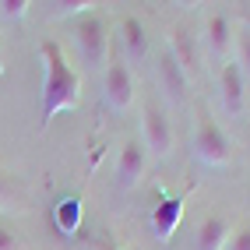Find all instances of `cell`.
I'll return each instance as SVG.
<instances>
[{"mask_svg":"<svg viewBox=\"0 0 250 250\" xmlns=\"http://www.w3.org/2000/svg\"><path fill=\"white\" fill-rule=\"evenodd\" d=\"M42 60V95H39V120L42 130L57 120L60 113H71L81 106V74L67 63L63 46L57 39H46L39 46Z\"/></svg>","mask_w":250,"mask_h":250,"instance_id":"cell-1","label":"cell"},{"mask_svg":"<svg viewBox=\"0 0 250 250\" xmlns=\"http://www.w3.org/2000/svg\"><path fill=\"white\" fill-rule=\"evenodd\" d=\"M190 148H194V159L201 166H208V169H229L232 155H236L232 152V138L226 134V127L215 120L208 109H197Z\"/></svg>","mask_w":250,"mask_h":250,"instance_id":"cell-2","label":"cell"},{"mask_svg":"<svg viewBox=\"0 0 250 250\" xmlns=\"http://www.w3.org/2000/svg\"><path fill=\"white\" fill-rule=\"evenodd\" d=\"M71 32H74V46H78L81 63H85L88 71H99V67L106 71V63H109V42H113L109 21L99 11H92V14H85V18L71 21Z\"/></svg>","mask_w":250,"mask_h":250,"instance_id":"cell-3","label":"cell"},{"mask_svg":"<svg viewBox=\"0 0 250 250\" xmlns=\"http://www.w3.org/2000/svg\"><path fill=\"white\" fill-rule=\"evenodd\" d=\"M138 127H141V148H145L148 162H162V159L173 155L176 134H173V124H169V116H166V109L159 103H145L141 106Z\"/></svg>","mask_w":250,"mask_h":250,"instance_id":"cell-4","label":"cell"},{"mask_svg":"<svg viewBox=\"0 0 250 250\" xmlns=\"http://www.w3.org/2000/svg\"><path fill=\"white\" fill-rule=\"evenodd\" d=\"M103 99L113 113H127L134 106L138 99V85H134V71H130V63H124L120 57L106 63L103 71Z\"/></svg>","mask_w":250,"mask_h":250,"instance_id":"cell-5","label":"cell"},{"mask_svg":"<svg viewBox=\"0 0 250 250\" xmlns=\"http://www.w3.org/2000/svg\"><path fill=\"white\" fill-rule=\"evenodd\" d=\"M232 25L226 11H208L205 14V25H201V36H197V42H201V49L208 57H215L219 63L232 60Z\"/></svg>","mask_w":250,"mask_h":250,"instance_id":"cell-6","label":"cell"},{"mask_svg":"<svg viewBox=\"0 0 250 250\" xmlns=\"http://www.w3.org/2000/svg\"><path fill=\"white\" fill-rule=\"evenodd\" d=\"M148 173V155L141 141H124L120 152H116V162H113V180L120 190H138L141 180Z\"/></svg>","mask_w":250,"mask_h":250,"instance_id":"cell-7","label":"cell"},{"mask_svg":"<svg viewBox=\"0 0 250 250\" xmlns=\"http://www.w3.org/2000/svg\"><path fill=\"white\" fill-rule=\"evenodd\" d=\"M116 42H120V60L124 63H141L148 57V28L138 14H120L116 18Z\"/></svg>","mask_w":250,"mask_h":250,"instance_id":"cell-8","label":"cell"},{"mask_svg":"<svg viewBox=\"0 0 250 250\" xmlns=\"http://www.w3.org/2000/svg\"><path fill=\"white\" fill-rule=\"evenodd\" d=\"M166 53H169L180 67H183V74L194 81L197 63H201V42H197V36H194L187 25H173L169 32H166Z\"/></svg>","mask_w":250,"mask_h":250,"instance_id":"cell-9","label":"cell"},{"mask_svg":"<svg viewBox=\"0 0 250 250\" xmlns=\"http://www.w3.org/2000/svg\"><path fill=\"white\" fill-rule=\"evenodd\" d=\"M219 88H222V106L229 116H240L247 106V74L240 71L236 60H226L219 67Z\"/></svg>","mask_w":250,"mask_h":250,"instance_id":"cell-10","label":"cell"},{"mask_svg":"<svg viewBox=\"0 0 250 250\" xmlns=\"http://www.w3.org/2000/svg\"><path fill=\"white\" fill-rule=\"evenodd\" d=\"M183 211H187V197L183 194H176V197H166L162 205H155V211H152V236L159 240V243H173V236H176V229H180V222H183Z\"/></svg>","mask_w":250,"mask_h":250,"instance_id":"cell-11","label":"cell"},{"mask_svg":"<svg viewBox=\"0 0 250 250\" xmlns=\"http://www.w3.org/2000/svg\"><path fill=\"white\" fill-rule=\"evenodd\" d=\"M229 232H232V226H229L226 215H219V211L205 215L201 226H197V232H194V250H222L226 240H229Z\"/></svg>","mask_w":250,"mask_h":250,"instance_id":"cell-12","label":"cell"},{"mask_svg":"<svg viewBox=\"0 0 250 250\" xmlns=\"http://www.w3.org/2000/svg\"><path fill=\"white\" fill-rule=\"evenodd\" d=\"M159 78H162V88L169 92L173 99H183V95L190 92V78L183 74V67H180L169 53H166V49L159 53Z\"/></svg>","mask_w":250,"mask_h":250,"instance_id":"cell-13","label":"cell"},{"mask_svg":"<svg viewBox=\"0 0 250 250\" xmlns=\"http://www.w3.org/2000/svg\"><path fill=\"white\" fill-rule=\"evenodd\" d=\"M95 7H99L95 0H57V4H46V14L53 21H78L85 14H92Z\"/></svg>","mask_w":250,"mask_h":250,"instance_id":"cell-14","label":"cell"},{"mask_svg":"<svg viewBox=\"0 0 250 250\" xmlns=\"http://www.w3.org/2000/svg\"><path fill=\"white\" fill-rule=\"evenodd\" d=\"M232 60L240 63V71L250 78V28L236 25L232 28Z\"/></svg>","mask_w":250,"mask_h":250,"instance_id":"cell-15","label":"cell"},{"mask_svg":"<svg viewBox=\"0 0 250 250\" xmlns=\"http://www.w3.org/2000/svg\"><path fill=\"white\" fill-rule=\"evenodd\" d=\"M57 226H60V232H74L81 226V201L78 197H63L57 205Z\"/></svg>","mask_w":250,"mask_h":250,"instance_id":"cell-16","label":"cell"},{"mask_svg":"<svg viewBox=\"0 0 250 250\" xmlns=\"http://www.w3.org/2000/svg\"><path fill=\"white\" fill-rule=\"evenodd\" d=\"M32 0H0V21L4 25H18V21H25L28 14H32Z\"/></svg>","mask_w":250,"mask_h":250,"instance_id":"cell-17","label":"cell"},{"mask_svg":"<svg viewBox=\"0 0 250 250\" xmlns=\"http://www.w3.org/2000/svg\"><path fill=\"white\" fill-rule=\"evenodd\" d=\"M11 211H21V205H18V194H14L11 180L0 173V215H11Z\"/></svg>","mask_w":250,"mask_h":250,"instance_id":"cell-18","label":"cell"},{"mask_svg":"<svg viewBox=\"0 0 250 250\" xmlns=\"http://www.w3.org/2000/svg\"><path fill=\"white\" fill-rule=\"evenodd\" d=\"M222 250H250V226H240V229H232Z\"/></svg>","mask_w":250,"mask_h":250,"instance_id":"cell-19","label":"cell"},{"mask_svg":"<svg viewBox=\"0 0 250 250\" xmlns=\"http://www.w3.org/2000/svg\"><path fill=\"white\" fill-rule=\"evenodd\" d=\"M0 250H18V236L4 226H0Z\"/></svg>","mask_w":250,"mask_h":250,"instance_id":"cell-20","label":"cell"},{"mask_svg":"<svg viewBox=\"0 0 250 250\" xmlns=\"http://www.w3.org/2000/svg\"><path fill=\"white\" fill-rule=\"evenodd\" d=\"M240 25H247V28H250V7L243 11V21H240Z\"/></svg>","mask_w":250,"mask_h":250,"instance_id":"cell-21","label":"cell"},{"mask_svg":"<svg viewBox=\"0 0 250 250\" xmlns=\"http://www.w3.org/2000/svg\"><path fill=\"white\" fill-rule=\"evenodd\" d=\"M0 74H4V63H0Z\"/></svg>","mask_w":250,"mask_h":250,"instance_id":"cell-22","label":"cell"},{"mask_svg":"<svg viewBox=\"0 0 250 250\" xmlns=\"http://www.w3.org/2000/svg\"><path fill=\"white\" fill-rule=\"evenodd\" d=\"M103 250H113V247H103Z\"/></svg>","mask_w":250,"mask_h":250,"instance_id":"cell-23","label":"cell"}]
</instances>
